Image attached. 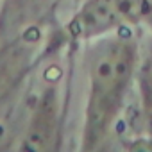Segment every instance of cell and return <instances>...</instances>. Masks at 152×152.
Here are the masks:
<instances>
[{"instance_id":"obj_1","label":"cell","mask_w":152,"mask_h":152,"mask_svg":"<svg viewBox=\"0 0 152 152\" xmlns=\"http://www.w3.org/2000/svg\"><path fill=\"white\" fill-rule=\"evenodd\" d=\"M131 68V52L124 45L111 47L97 63L93 72V95L88 127L100 131L111 120L120 102L125 79Z\"/></svg>"}]
</instances>
